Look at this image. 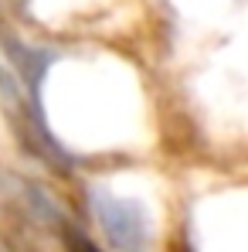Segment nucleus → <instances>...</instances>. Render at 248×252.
<instances>
[{
    "instance_id": "1",
    "label": "nucleus",
    "mask_w": 248,
    "mask_h": 252,
    "mask_svg": "<svg viewBox=\"0 0 248 252\" xmlns=\"http://www.w3.org/2000/svg\"><path fill=\"white\" fill-rule=\"evenodd\" d=\"M61 242H65V249H68V252H102L88 235H82L75 225H61Z\"/></svg>"
}]
</instances>
